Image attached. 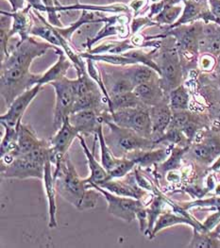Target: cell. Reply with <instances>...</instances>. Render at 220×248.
Here are the masks:
<instances>
[{
    "instance_id": "5",
    "label": "cell",
    "mask_w": 220,
    "mask_h": 248,
    "mask_svg": "<svg viewBox=\"0 0 220 248\" xmlns=\"http://www.w3.org/2000/svg\"><path fill=\"white\" fill-rule=\"evenodd\" d=\"M41 75L31 74L30 67H1V95L5 106L9 108L18 95L38 84Z\"/></svg>"
},
{
    "instance_id": "3",
    "label": "cell",
    "mask_w": 220,
    "mask_h": 248,
    "mask_svg": "<svg viewBox=\"0 0 220 248\" xmlns=\"http://www.w3.org/2000/svg\"><path fill=\"white\" fill-rule=\"evenodd\" d=\"M162 46L155 54V62L160 68V84L168 97V93L182 85L184 68L177 49L176 39L172 36L162 38Z\"/></svg>"
},
{
    "instance_id": "17",
    "label": "cell",
    "mask_w": 220,
    "mask_h": 248,
    "mask_svg": "<svg viewBox=\"0 0 220 248\" xmlns=\"http://www.w3.org/2000/svg\"><path fill=\"white\" fill-rule=\"evenodd\" d=\"M149 114L152 125L151 139L155 142L165 134L172 120V109L169 106L168 98L158 105L149 107Z\"/></svg>"
},
{
    "instance_id": "57",
    "label": "cell",
    "mask_w": 220,
    "mask_h": 248,
    "mask_svg": "<svg viewBox=\"0 0 220 248\" xmlns=\"http://www.w3.org/2000/svg\"><path fill=\"white\" fill-rule=\"evenodd\" d=\"M61 1V5L62 6H74V5H78L79 0H60Z\"/></svg>"
},
{
    "instance_id": "10",
    "label": "cell",
    "mask_w": 220,
    "mask_h": 248,
    "mask_svg": "<svg viewBox=\"0 0 220 248\" xmlns=\"http://www.w3.org/2000/svg\"><path fill=\"white\" fill-rule=\"evenodd\" d=\"M45 165L31 160L25 155L16 156L10 163H1V177L4 178H44Z\"/></svg>"
},
{
    "instance_id": "12",
    "label": "cell",
    "mask_w": 220,
    "mask_h": 248,
    "mask_svg": "<svg viewBox=\"0 0 220 248\" xmlns=\"http://www.w3.org/2000/svg\"><path fill=\"white\" fill-rule=\"evenodd\" d=\"M184 3L185 8L182 16L178 19L176 23L169 26L167 30H171L185 24H190L199 20H203L205 24L213 22L220 26V21L212 14L210 6H208V1L184 0Z\"/></svg>"
},
{
    "instance_id": "18",
    "label": "cell",
    "mask_w": 220,
    "mask_h": 248,
    "mask_svg": "<svg viewBox=\"0 0 220 248\" xmlns=\"http://www.w3.org/2000/svg\"><path fill=\"white\" fill-rule=\"evenodd\" d=\"M69 121L79 134H91L97 132L103 124L101 116L94 109H82L69 115Z\"/></svg>"
},
{
    "instance_id": "58",
    "label": "cell",
    "mask_w": 220,
    "mask_h": 248,
    "mask_svg": "<svg viewBox=\"0 0 220 248\" xmlns=\"http://www.w3.org/2000/svg\"><path fill=\"white\" fill-rule=\"evenodd\" d=\"M216 117H217V120H218V122L220 124V106L216 108Z\"/></svg>"
},
{
    "instance_id": "48",
    "label": "cell",
    "mask_w": 220,
    "mask_h": 248,
    "mask_svg": "<svg viewBox=\"0 0 220 248\" xmlns=\"http://www.w3.org/2000/svg\"><path fill=\"white\" fill-rule=\"evenodd\" d=\"M135 215H136V220L139 223V229L141 233H143L145 236H147V229H148V217H147V211L146 205L143 203L141 204L136 212H135Z\"/></svg>"
},
{
    "instance_id": "4",
    "label": "cell",
    "mask_w": 220,
    "mask_h": 248,
    "mask_svg": "<svg viewBox=\"0 0 220 248\" xmlns=\"http://www.w3.org/2000/svg\"><path fill=\"white\" fill-rule=\"evenodd\" d=\"M99 114L102 122L110 128L109 135L105 137V140L115 157L121 158L131 151L148 150L156 147L157 144L152 139L146 138L134 130L113 123L110 120V111H102Z\"/></svg>"
},
{
    "instance_id": "13",
    "label": "cell",
    "mask_w": 220,
    "mask_h": 248,
    "mask_svg": "<svg viewBox=\"0 0 220 248\" xmlns=\"http://www.w3.org/2000/svg\"><path fill=\"white\" fill-rule=\"evenodd\" d=\"M42 87V84H36L32 88L25 91L23 93L18 95L9 106L6 113L0 116L1 124L16 126L19 122H21L26 109L36 97Z\"/></svg>"
},
{
    "instance_id": "7",
    "label": "cell",
    "mask_w": 220,
    "mask_h": 248,
    "mask_svg": "<svg viewBox=\"0 0 220 248\" xmlns=\"http://www.w3.org/2000/svg\"><path fill=\"white\" fill-rule=\"evenodd\" d=\"M49 49H53L58 52L60 47L54 46L49 43H39L34 39L29 37L24 42L18 43L9 57L5 59V61L1 62V67H31V64L34 59L43 56Z\"/></svg>"
},
{
    "instance_id": "31",
    "label": "cell",
    "mask_w": 220,
    "mask_h": 248,
    "mask_svg": "<svg viewBox=\"0 0 220 248\" xmlns=\"http://www.w3.org/2000/svg\"><path fill=\"white\" fill-rule=\"evenodd\" d=\"M188 248H220V239L215 231L193 230V236Z\"/></svg>"
},
{
    "instance_id": "42",
    "label": "cell",
    "mask_w": 220,
    "mask_h": 248,
    "mask_svg": "<svg viewBox=\"0 0 220 248\" xmlns=\"http://www.w3.org/2000/svg\"><path fill=\"white\" fill-rule=\"evenodd\" d=\"M168 102L172 110L189 109L190 95L184 85H180L168 93Z\"/></svg>"
},
{
    "instance_id": "24",
    "label": "cell",
    "mask_w": 220,
    "mask_h": 248,
    "mask_svg": "<svg viewBox=\"0 0 220 248\" xmlns=\"http://www.w3.org/2000/svg\"><path fill=\"white\" fill-rule=\"evenodd\" d=\"M51 162H47L45 165L44 174V187L47 198L48 205V227L50 229H55L58 227L57 222V204H56V187L53 174L51 173Z\"/></svg>"
},
{
    "instance_id": "47",
    "label": "cell",
    "mask_w": 220,
    "mask_h": 248,
    "mask_svg": "<svg viewBox=\"0 0 220 248\" xmlns=\"http://www.w3.org/2000/svg\"><path fill=\"white\" fill-rule=\"evenodd\" d=\"M134 85L133 83L131 82V80L128 78V77H124V78H121L119 79H117L112 87L110 89V91H109V93H110V96H114V95H118V94H122V93H128V92H131L134 90Z\"/></svg>"
},
{
    "instance_id": "9",
    "label": "cell",
    "mask_w": 220,
    "mask_h": 248,
    "mask_svg": "<svg viewBox=\"0 0 220 248\" xmlns=\"http://www.w3.org/2000/svg\"><path fill=\"white\" fill-rule=\"evenodd\" d=\"M88 185L90 188L95 189L99 194L105 197L108 203V213L110 214L127 223H131L136 219L135 212L137 208L144 203L142 200L114 195L95 184Z\"/></svg>"
},
{
    "instance_id": "8",
    "label": "cell",
    "mask_w": 220,
    "mask_h": 248,
    "mask_svg": "<svg viewBox=\"0 0 220 248\" xmlns=\"http://www.w3.org/2000/svg\"><path fill=\"white\" fill-rule=\"evenodd\" d=\"M50 85L55 89L56 104L53 126L57 131L63 124V120L71 114L77 96L74 92L73 79H69L66 77L51 82Z\"/></svg>"
},
{
    "instance_id": "46",
    "label": "cell",
    "mask_w": 220,
    "mask_h": 248,
    "mask_svg": "<svg viewBox=\"0 0 220 248\" xmlns=\"http://www.w3.org/2000/svg\"><path fill=\"white\" fill-rule=\"evenodd\" d=\"M84 60L86 62V67H87L88 75L91 77L93 80L97 84L98 88L100 89L102 94L104 95V98H105L106 102L109 103L110 100V93H109L108 90H107L104 82H103V79H102V77L100 76V73L96 68L94 61H93L91 59H84Z\"/></svg>"
},
{
    "instance_id": "6",
    "label": "cell",
    "mask_w": 220,
    "mask_h": 248,
    "mask_svg": "<svg viewBox=\"0 0 220 248\" xmlns=\"http://www.w3.org/2000/svg\"><path fill=\"white\" fill-rule=\"evenodd\" d=\"M110 120L119 126L134 130L138 134L151 139L152 125L149 107L127 108L110 112Z\"/></svg>"
},
{
    "instance_id": "15",
    "label": "cell",
    "mask_w": 220,
    "mask_h": 248,
    "mask_svg": "<svg viewBox=\"0 0 220 248\" xmlns=\"http://www.w3.org/2000/svg\"><path fill=\"white\" fill-rule=\"evenodd\" d=\"M79 134V131L70 123L69 116L66 117L55 135L49 140L50 146L57 156V162L65 158L69 147Z\"/></svg>"
},
{
    "instance_id": "21",
    "label": "cell",
    "mask_w": 220,
    "mask_h": 248,
    "mask_svg": "<svg viewBox=\"0 0 220 248\" xmlns=\"http://www.w3.org/2000/svg\"><path fill=\"white\" fill-rule=\"evenodd\" d=\"M173 147V146H172ZM170 147L148 149V150H136L128 153L125 157L133 160L138 167H150L165 161L170 155Z\"/></svg>"
},
{
    "instance_id": "34",
    "label": "cell",
    "mask_w": 220,
    "mask_h": 248,
    "mask_svg": "<svg viewBox=\"0 0 220 248\" xmlns=\"http://www.w3.org/2000/svg\"><path fill=\"white\" fill-rule=\"evenodd\" d=\"M108 106H109V111L112 112L114 110L121 109V108L144 106V104L137 97L135 93L133 91H131V92L122 93V94L110 96V102L108 103Z\"/></svg>"
},
{
    "instance_id": "44",
    "label": "cell",
    "mask_w": 220,
    "mask_h": 248,
    "mask_svg": "<svg viewBox=\"0 0 220 248\" xmlns=\"http://www.w3.org/2000/svg\"><path fill=\"white\" fill-rule=\"evenodd\" d=\"M182 7L181 6H176V5H171L167 3L166 0V5H165L164 10L156 16L154 20L158 25H173L178 21V18L180 17V15L182 14Z\"/></svg>"
},
{
    "instance_id": "32",
    "label": "cell",
    "mask_w": 220,
    "mask_h": 248,
    "mask_svg": "<svg viewBox=\"0 0 220 248\" xmlns=\"http://www.w3.org/2000/svg\"><path fill=\"white\" fill-rule=\"evenodd\" d=\"M100 92H101L100 90L94 91L89 93H86L84 95L77 97L74 103L73 109L71 113L82 110V109H94L97 113H99L98 110L100 109V107H101V101H102V98H104V95L101 94Z\"/></svg>"
},
{
    "instance_id": "60",
    "label": "cell",
    "mask_w": 220,
    "mask_h": 248,
    "mask_svg": "<svg viewBox=\"0 0 220 248\" xmlns=\"http://www.w3.org/2000/svg\"><path fill=\"white\" fill-rule=\"evenodd\" d=\"M219 33H220V27H219Z\"/></svg>"
},
{
    "instance_id": "36",
    "label": "cell",
    "mask_w": 220,
    "mask_h": 248,
    "mask_svg": "<svg viewBox=\"0 0 220 248\" xmlns=\"http://www.w3.org/2000/svg\"><path fill=\"white\" fill-rule=\"evenodd\" d=\"M155 143L158 145L160 143H168V145L172 146H181V147H188L192 143L188 140L186 135L180 128L176 126L169 125L166 129L165 134L155 141Z\"/></svg>"
},
{
    "instance_id": "37",
    "label": "cell",
    "mask_w": 220,
    "mask_h": 248,
    "mask_svg": "<svg viewBox=\"0 0 220 248\" xmlns=\"http://www.w3.org/2000/svg\"><path fill=\"white\" fill-rule=\"evenodd\" d=\"M138 48L130 40H124L119 42H108L101 46L90 49V54H124L130 49Z\"/></svg>"
},
{
    "instance_id": "40",
    "label": "cell",
    "mask_w": 220,
    "mask_h": 248,
    "mask_svg": "<svg viewBox=\"0 0 220 248\" xmlns=\"http://www.w3.org/2000/svg\"><path fill=\"white\" fill-rule=\"evenodd\" d=\"M13 17L7 12L1 11L0 18V53H1V62L5 61L10 55L8 50V41L10 39L9 33L12 28Z\"/></svg>"
},
{
    "instance_id": "2",
    "label": "cell",
    "mask_w": 220,
    "mask_h": 248,
    "mask_svg": "<svg viewBox=\"0 0 220 248\" xmlns=\"http://www.w3.org/2000/svg\"><path fill=\"white\" fill-rule=\"evenodd\" d=\"M204 29V22L196 21L190 25H182L177 28L166 30L160 35L149 36V39H159L166 36H172L176 39L177 49L181 59V62L185 72L189 68L198 65V58L200 53V41L202 39Z\"/></svg>"
},
{
    "instance_id": "27",
    "label": "cell",
    "mask_w": 220,
    "mask_h": 248,
    "mask_svg": "<svg viewBox=\"0 0 220 248\" xmlns=\"http://www.w3.org/2000/svg\"><path fill=\"white\" fill-rule=\"evenodd\" d=\"M127 31H128L125 27V23L121 20V16H111L107 22H105L103 29L100 30L96 35L94 38L88 39L84 46L90 49L95 43L109 36L119 35L120 37H127Z\"/></svg>"
},
{
    "instance_id": "38",
    "label": "cell",
    "mask_w": 220,
    "mask_h": 248,
    "mask_svg": "<svg viewBox=\"0 0 220 248\" xmlns=\"http://www.w3.org/2000/svg\"><path fill=\"white\" fill-rule=\"evenodd\" d=\"M166 204V200L163 196L157 195L153 197L151 202L148 204L147 208V217H148V229H147V238L150 240L151 234L154 229V226L159 218V216L163 213L164 207Z\"/></svg>"
},
{
    "instance_id": "43",
    "label": "cell",
    "mask_w": 220,
    "mask_h": 248,
    "mask_svg": "<svg viewBox=\"0 0 220 248\" xmlns=\"http://www.w3.org/2000/svg\"><path fill=\"white\" fill-rule=\"evenodd\" d=\"M97 139L99 140L100 145V158H101V164L103 167L109 172L116 164L118 158L115 157L111 151L108 143L105 140V136L103 134V126L102 124L97 129Z\"/></svg>"
},
{
    "instance_id": "59",
    "label": "cell",
    "mask_w": 220,
    "mask_h": 248,
    "mask_svg": "<svg viewBox=\"0 0 220 248\" xmlns=\"http://www.w3.org/2000/svg\"><path fill=\"white\" fill-rule=\"evenodd\" d=\"M213 231H215L217 234L220 235V223L218 225V227H217V228H216V229H215Z\"/></svg>"
},
{
    "instance_id": "26",
    "label": "cell",
    "mask_w": 220,
    "mask_h": 248,
    "mask_svg": "<svg viewBox=\"0 0 220 248\" xmlns=\"http://www.w3.org/2000/svg\"><path fill=\"white\" fill-rule=\"evenodd\" d=\"M220 25L216 23H204L203 34L200 41V53H209L215 56L220 55Z\"/></svg>"
},
{
    "instance_id": "23",
    "label": "cell",
    "mask_w": 220,
    "mask_h": 248,
    "mask_svg": "<svg viewBox=\"0 0 220 248\" xmlns=\"http://www.w3.org/2000/svg\"><path fill=\"white\" fill-rule=\"evenodd\" d=\"M133 92L141 102L147 107L158 105L168 98L160 84V79L140 84L134 88Z\"/></svg>"
},
{
    "instance_id": "45",
    "label": "cell",
    "mask_w": 220,
    "mask_h": 248,
    "mask_svg": "<svg viewBox=\"0 0 220 248\" xmlns=\"http://www.w3.org/2000/svg\"><path fill=\"white\" fill-rule=\"evenodd\" d=\"M136 166V163L127 157H121L118 158V160L115 164V166L109 171L110 179L111 178H122L125 176H128L133 168Z\"/></svg>"
},
{
    "instance_id": "25",
    "label": "cell",
    "mask_w": 220,
    "mask_h": 248,
    "mask_svg": "<svg viewBox=\"0 0 220 248\" xmlns=\"http://www.w3.org/2000/svg\"><path fill=\"white\" fill-rule=\"evenodd\" d=\"M81 15L79 18L73 23L71 26L65 28V29H59L56 28L57 31L59 32V34L63 37L65 40L70 41L71 37L74 34V32L79 29L80 27H82L85 24H90V23H105L109 20V18L105 16L102 12H98V11H92V10H87V9H81Z\"/></svg>"
},
{
    "instance_id": "50",
    "label": "cell",
    "mask_w": 220,
    "mask_h": 248,
    "mask_svg": "<svg viewBox=\"0 0 220 248\" xmlns=\"http://www.w3.org/2000/svg\"><path fill=\"white\" fill-rule=\"evenodd\" d=\"M134 177H135V180L138 184L139 187H141L142 189L148 191V192H155V187L154 185L152 184V182L147 178V177H145L140 171L138 168H136L134 170Z\"/></svg>"
},
{
    "instance_id": "20",
    "label": "cell",
    "mask_w": 220,
    "mask_h": 248,
    "mask_svg": "<svg viewBox=\"0 0 220 248\" xmlns=\"http://www.w3.org/2000/svg\"><path fill=\"white\" fill-rule=\"evenodd\" d=\"M17 128H18L17 149L14 155H10V156L15 158L16 156L26 155L37 148L50 145L49 141L47 142L44 140H40L35 135V133L30 128V126L19 122Z\"/></svg>"
},
{
    "instance_id": "53",
    "label": "cell",
    "mask_w": 220,
    "mask_h": 248,
    "mask_svg": "<svg viewBox=\"0 0 220 248\" xmlns=\"http://www.w3.org/2000/svg\"><path fill=\"white\" fill-rule=\"evenodd\" d=\"M212 14L220 21V0H208Z\"/></svg>"
},
{
    "instance_id": "39",
    "label": "cell",
    "mask_w": 220,
    "mask_h": 248,
    "mask_svg": "<svg viewBox=\"0 0 220 248\" xmlns=\"http://www.w3.org/2000/svg\"><path fill=\"white\" fill-rule=\"evenodd\" d=\"M5 128V135L1 142V157L5 155H14L17 149L18 142V128L16 126H10L2 124Z\"/></svg>"
},
{
    "instance_id": "1",
    "label": "cell",
    "mask_w": 220,
    "mask_h": 248,
    "mask_svg": "<svg viewBox=\"0 0 220 248\" xmlns=\"http://www.w3.org/2000/svg\"><path fill=\"white\" fill-rule=\"evenodd\" d=\"M53 174L56 190L62 197L79 211L91 210L97 203V191L90 188L85 178L79 176L69 159H63L56 163Z\"/></svg>"
},
{
    "instance_id": "29",
    "label": "cell",
    "mask_w": 220,
    "mask_h": 248,
    "mask_svg": "<svg viewBox=\"0 0 220 248\" xmlns=\"http://www.w3.org/2000/svg\"><path fill=\"white\" fill-rule=\"evenodd\" d=\"M31 8V5L28 6L26 10H21L15 13H9V15L13 17V25L9 33V37H13L15 34L20 36L19 43L24 42L29 38V34L31 33V24L30 18L28 16V12Z\"/></svg>"
},
{
    "instance_id": "55",
    "label": "cell",
    "mask_w": 220,
    "mask_h": 248,
    "mask_svg": "<svg viewBox=\"0 0 220 248\" xmlns=\"http://www.w3.org/2000/svg\"><path fill=\"white\" fill-rule=\"evenodd\" d=\"M145 2H146V1H144V0H133V1L130 3L129 6H130V8L137 14V13L143 8Z\"/></svg>"
},
{
    "instance_id": "16",
    "label": "cell",
    "mask_w": 220,
    "mask_h": 248,
    "mask_svg": "<svg viewBox=\"0 0 220 248\" xmlns=\"http://www.w3.org/2000/svg\"><path fill=\"white\" fill-rule=\"evenodd\" d=\"M100 187L114 195L131 197L140 200L148 195L146 190L138 186L135 180L134 173L128 174V178L126 180H121L120 178H111L100 185Z\"/></svg>"
},
{
    "instance_id": "56",
    "label": "cell",
    "mask_w": 220,
    "mask_h": 248,
    "mask_svg": "<svg viewBox=\"0 0 220 248\" xmlns=\"http://www.w3.org/2000/svg\"><path fill=\"white\" fill-rule=\"evenodd\" d=\"M215 73H216V78H217L218 82L220 83V55L218 56V62H217V65L215 68Z\"/></svg>"
},
{
    "instance_id": "28",
    "label": "cell",
    "mask_w": 220,
    "mask_h": 248,
    "mask_svg": "<svg viewBox=\"0 0 220 248\" xmlns=\"http://www.w3.org/2000/svg\"><path fill=\"white\" fill-rule=\"evenodd\" d=\"M59 55V59L55 64L51 66L47 71L41 75V78L38 81V84H47L53 81L62 79L65 77L68 69L71 67V61L68 60L63 51L61 49L57 52Z\"/></svg>"
},
{
    "instance_id": "35",
    "label": "cell",
    "mask_w": 220,
    "mask_h": 248,
    "mask_svg": "<svg viewBox=\"0 0 220 248\" xmlns=\"http://www.w3.org/2000/svg\"><path fill=\"white\" fill-rule=\"evenodd\" d=\"M80 56L83 59H91L94 62H107L112 65H120V66H126V65H133L138 64L134 60L128 58L124 54H90L82 53Z\"/></svg>"
},
{
    "instance_id": "41",
    "label": "cell",
    "mask_w": 220,
    "mask_h": 248,
    "mask_svg": "<svg viewBox=\"0 0 220 248\" xmlns=\"http://www.w3.org/2000/svg\"><path fill=\"white\" fill-rule=\"evenodd\" d=\"M31 33L32 35L38 36L42 39H45L47 42H48L54 46L62 47V42H61L62 36L59 34L56 28L49 26L48 24H45V23L35 24L31 28Z\"/></svg>"
},
{
    "instance_id": "19",
    "label": "cell",
    "mask_w": 220,
    "mask_h": 248,
    "mask_svg": "<svg viewBox=\"0 0 220 248\" xmlns=\"http://www.w3.org/2000/svg\"><path fill=\"white\" fill-rule=\"evenodd\" d=\"M78 139L79 140L80 145L83 149V152L85 154V157L87 159V162H88V166L90 168V177L85 178V181L88 184H95V185H102L103 183H105L106 181L110 180V177L108 173V171L103 167V165L99 164L98 161L95 160L94 155V151L95 148V141H96V134H94V148L93 151H91L86 142L82 136V134H79Z\"/></svg>"
},
{
    "instance_id": "33",
    "label": "cell",
    "mask_w": 220,
    "mask_h": 248,
    "mask_svg": "<svg viewBox=\"0 0 220 248\" xmlns=\"http://www.w3.org/2000/svg\"><path fill=\"white\" fill-rule=\"evenodd\" d=\"M189 147H181V146H173L171 149V153L169 157L160 163L157 170L161 175H165L170 171L177 170L182 165V160L184 155L188 152Z\"/></svg>"
},
{
    "instance_id": "54",
    "label": "cell",
    "mask_w": 220,
    "mask_h": 248,
    "mask_svg": "<svg viewBox=\"0 0 220 248\" xmlns=\"http://www.w3.org/2000/svg\"><path fill=\"white\" fill-rule=\"evenodd\" d=\"M24 1L25 0H9L10 4L12 6L13 13L18 12L19 10H22V8L24 6Z\"/></svg>"
},
{
    "instance_id": "51",
    "label": "cell",
    "mask_w": 220,
    "mask_h": 248,
    "mask_svg": "<svg viewBox=\"0 0 220 248\" xmlns=\"http://www.w3.org/2000/svg\"><path fill=\"white\" fill-rule=\"evenodd\" d=\"M147 26H158V23L151 21L149 17L136 18L132 21L131 31L133 34H137L140 30Z\"/></svg>"
},
{
    "instance_id": "49",
    "label": "cell",
    "mask_w": 220,
    "mask_h": 248,
    "mask_svg": "<svg viewBox=\"0 0 220 248\" xmlns=\"http://www.w3.org/2000/svg\"><path fill=\"white\" fill-rule=\"evenodd\" d=\"M218 62V57L209 53L202 54L199 60V65L202 71L212 72L215 70Z\"/></svg>"
},
{
    "instance_id": "62",
    "label": "cell",
    "mask_w": 220,
    "mask_h": 248,
    "mask_svg": "<svg viewBox=\"0 0 220 248\" xmlns=\"http://www.w3.org/2000/svg\"><path fill=\"white\" fill-rule=\"evenodd\" d=\"M119 1H125V0H119Z\"/></svg>"
},
{
    "instance_id": "63",
    "label": "cell",
    "mask_w": 220,
    "mask_h": 248,
    "mask_svg": "<svg viewBox=\"0 0 220 248\" xmlns=\"http://www.w3.org/2000/svg\"><path fill=\"white\" fill-rule=\"evenodd\" d=\"M218 235H219V234H218ZM219 237H220V235H219Z\"/></svg>"
},
{
    "instance_id": "11",
    "label": "cell",
    "mask_w": 220,
    "mask_h": 248,
    "mask_svg": "<svg viewBox=\"0 0 220 248\" xmlns=\"http://www.w3.org/2000/svg\"><path fill=\"white\" fill-rule=\"evenodd\" d=\"M188 152L205 165L213 163L220 157V135L216 131H206L198 142H192Z\"/></svg>"
},
{
    "instance_id": "30",
    "label": "cell",
    "mask_w": 220,
    "mask_h": 248,
    "mask_svg": "<svg viewBox=\"0 0 220 248\" xmlns=\"http://www.w3.org/2000/svg\"><path fill=\"white\" fill-rule=\"evenodd\" d=\"M125 76L131 80L134 87L160 79V75L157 72L144 64H133L127 70Z\"/></svg>"
},
{
    "instance_id": "52",
    "label": "cell",
    "mask_w": 220,
    "mask_h": 248,
    "mask_svg": "<svg viewBox=\"0 0 220 248\" xmlns=\"http://www.w3.org/2000/svg\"><path fill=\"white\" fill-rule=\"evenodd\" d=\"M165 5H166V0L154 2L150 7V14H149L148 17L151 19V17H153L154 16H158L164 10Z\"/></svg>"
},
{
    "instance_id": "22",
    "label": "cell",
    "mask_w": 220,
    "mask_h": 248,
    "mask_svg": "<svg viewBox=\"0 0 220 248\" xmlns=\"http://www.w3.org/2000/svg\"><path fill=\"white\" fill-rule=\"evenodd\" d=\"M180 224L191 226L193 228V230L204 231L202 223L199 222L198 220H196L193 217H186V216L181 215V214H174V213H163L159 216V218L154 226L150 240L154 239L160 231L167 229L169 227H173V226L180 225Z\"/></svg>"
},
{
    "instance_id": "61",
    "label": "cell",
    "mask_w": 220,
    "mask_h": 248,
    "mask_svg": "<svg viewBox=\"0 0 220 248\" xmlns=\"http://www.w3.org/2000/svg\"><path fill=\"white\" fill-rule=\"evenodd\" d=\"M153 2H158V0H152Z\"/></svg>"
},
{
    "instance_id": "14",
    "label": "cell",
    "mask_w": 220,
    "mask_h": 248,
    "mask_svg": "<svg viewBox=\"0 0 220 248\" xmlns=\"http://www.w3.org/2000/svg\"><path fill=\"white\" fill-rule=\"evenodd\" d=\"M172 112L173 114L170 125L183 130L188 140L192 143L195 141L197 135L206 126L204 117L190 111L189 109L173 110Z\"/></svg>"
}]
</instances>
